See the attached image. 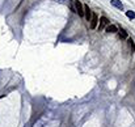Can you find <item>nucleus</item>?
<instances>
[{
	"mask_svg": "<svg viewBox=\"0 0 135 127\" xmlns=\"http://www.w3.org/2000/svg\"><path fill=\"white\" fill-rule=\"evenodd\" d=\"M111 5L113 7H115V8H118V9H122L123 8V5H122V3L119 2V0H111Z\"/></svg>",
	"mask_w": 135,
	"mask_h": 127,
	"instance_id": "nucleus-6",
	"label": "nucleus"
},
{
	"mask_svg": "<svg viewBox=\"0 0 135 127\" xmlns=\"http://www.w3.org/2000/svg\"><path fill=\"white\" fill-rule=\"evenodd\" d=\"M106 32H108V33H115V32H118V29H117V26H115V25L109 24V25L106 26Z\"/></svg>",
	"mask_w": 135,
	"mask_h": 127,
	"instance_id": "nucleus-5",
	"label": "nucleus"
},
{
	"mask_svg": "<svg viewBox=\"0 0 135 127\" xmlns=\"http://www.w3.org/2000/svg\"><path fill=\"white\" fill-rule=\"evenodd\" d=\"M109 25V20L106 18V17H101L100 18V25H99V30H101V29H104L105 26H108Z\"/></svg>",
	"mask_w": 135,
	"mask_h": 127,
	"instance_id": "nucleus-2",
	"label": "nucleus"
},
{
	"mask_svg": "<svg viewBox=\"0 0 135 127\" xmlns=\"http://www.w3.org/2000/svg\"><path fill=\"white\" fill-rule=\"evenodd\" d=\"M126 16H127L129 18H135V13H134L132 11H127V12H126Z\"/></svg>",
	"mask_w": 135,
	"mask_h": 127,
	"instance_id": "nucleus-8",
	"label": "nucleus"
},
{
	"mask_svg": "<svg viewBox=\"0 0 135 127\" xmlns=\"http://www.w3.org/2000/svg\"><path fill=\"white\" fill-rule=\"evenodd\" d=\"M118 33H119V37H121V38H123V39L127 38V32H126V30L121 29V30H118Z\"/></svg>",
	"mask_w": 135,
	"mask_h": 127,
	"instance_id": "nucleus-7",
	"label": "nucleus"
},
{
	"mask_svg": "<svg viewBox=\"0 0 135 127\" xmlns=\"http://www.w3.org/2000/svg\"><path fill=\"white\" fill-rule=\"evenodd\" d=\"M97 23H99V17L97 14H92V18H91V28L92 29H96V26H97Z\"/></svg>",
	"mask_w": 135,
	"mask_h": 127,
	"instance_id": "nucleus-3",
	"label": "nucleus"
},
{
	"mask_svg": "<svg viewBox=\"0 0 135 127\" xmlns=\"http://www.w3.org/2000/svg\"><path fill=\"white\" fill-rule=\"evenodd\" d=\"M127 42H129V46H130L131 49H134V47H135V43H134V41H132L131 38H129V41H127Z\"/></svg>",
	"mask_w": 135,
	"mask_h": 127,
	"instance_id": "nucleus-9",
	"label": "nucleus"
},
{
	"mask_svg": "<svg viewBox=\"0 0 135 127\" xmlns=\"http://www.w3.org/2000/svg\"><path fill=\"white\" fill-rule=\"evenodd\" d=\"M84 17L87 18V21H91L92 18V12L89 9V5H84Z\"/></svg>",
	"mask_w": 135,
	"mask_h": 127,
	"instance_id": "nucleus-4",
	"label": "nucleus"
},
{
	"mask_svg": "<svg viewBox=\"0 0 135 127\" xmlns=\"http://www.w3.org/2000/svg\"><path fill=\"white\" fill-rule=\"evenodd\" d=\"M61 2H63V0H61Z\"/></svg>",
	"mask_w": 135,
	"mask_h": 127,
	"instance_id": "nucleus-10",
	"label": "nucleus"
},
{
	"mask_svg": "<svg viewBox=\"0 0 135 127\" xmlns=\"http://www.w3.org/2000/svg\"><path fill=\"white\" fill-rule=\"evenodd\" d=\"M75 7H76V12L79 13V16H84V7L80 3V0H76L75 2Z\"/></svg>",
	"mask_w": 135,
	"mask_h": 127,
	"instance_id": "nucleus-1",
	"label": "nucleus"
}]
</instances>
